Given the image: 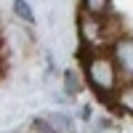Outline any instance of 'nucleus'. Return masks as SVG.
Listing matches in <instances>:
<instances>
[{
  "mask_svg": "<svg viewBox=\"0 0 133 133\" xmlns=\"http://www.w3.org/2000/svg\"><path fill=\"white\" fill-rule=\"evenodd\" d=\"M83 75H85L88 85H91L107 104L112 101L115 91L123 85V80H120V75H117V66H115L112 56H109V51H104V48H98L96 56L83 66Z\"/></svg>",
  "mask_w": 133,
  "mask_h": 133,
  "instance_id": "obj_1",
  "label": "nucleus"
},
{
  "mask_svg": "<svg viewBox=\"0 0 133 133\" xmlns=\"http://www.w3.org/2000/svg\"><path fill=\"white\" fill-rule=\"evenodd\" d=\"M109 56H112L117 75L123 83H133V37H120L109 45Z\"/></svg>",
  "mask_w": 133,
  "mask_h": 133,
  "instance_id": "obj_2",
  "label": "nucleus"
},
{
  "mask_svg": "<svg viewBox=\"0 0 133 133\" xmlns=\"http://www.w3.org/2000/svg\"><path fill=\"white\" fill-rule=\"evenodd\" d=\"M109 107H115V109H120L125 115H133V83L120 85L115 91V96H112V101H109Z\"/></svg>",
  "mask_w": 133,
  "mask_h": 133,
  "instance_id": "obj_3",
  "label": "nucleus"
},
{
  "mask_svg": "<svg viewBox=\"0 0 133 133\" xmlns=\"http://www.w3.org/2000/svg\"><path fill=\"white\" fill-rule=\"evenodd\" d=\"M109 3L112 0H83V14L93 16V19H101V16H107Z\"/></svg>",
  "mask_w": 133,
  "mask_h": 133,
  "instance_id": "obj_4",
  "label": "nucleus"
},
{
  "mask_svg": "<svg viewBox=\"0 0 133 133\" xmlns=\"http://www.w3.org/2000/svg\"><path fill=\"white\" fill-rule=\"evenodd\" d=\"M64 91L69 93V96H77V93L83 91V83H80V77H77L75 69H66L64 72Z\"/></svg>",
  "mask_w": 133,
  "mask_h": 133,
  "instance_id": "obj_5",
  "label": "nucleus"
},
{
  "mask_svg": "<svg viewBox=\"0 0 133 133\" xmlns=\"http://www.w3.org/2000/svg\"><path fill=\"white\" fill-rule=\"evenodd\" d=\"M14 14H16V19L27 21V24L35 21V11H32V5L27 3V0H14Z\"/></svg>",
  "mask_w": 133,
  "mask_h": 133,
  "instance_id": "obj_6",
  "label": "nucleus"
},
{
  "mask_svg": "<svg viewBox=\"0 0 133 133\" xmlns=\"http://www.w3.org/2000/svg\"><path fill=\"white\" fill-rule=\"evenodd\" d=\"M51 125L56 128V130H72V120L66 117V115H51Z\"/></svg>",
  "mask_w": 133,
  "mask_h": 133,
  "instance_id": "obj_7",
  "label": "nucleus"
},
{
  "mask_svg": "<svg viewBox=\"0 0 133 133\" xmlns=\"http://www.w3.org/2000/svg\"><path fill=\"white\" fill-rule=\"evenodd\" d=\"M32 130H35V133H59L45 117H35V120H32Z\"/></svg>",
  "mask_w": 133,
  "mask_h": 133,
  "instance_id": "obj_8",
  "label": "nucleus"
},
{
  "mask_svg": "<svg viewBox=\"0 0 133 133\" xmlns=\"http://www.w3.org/2000/svg\"><path fill=\"white\" fill-rule=\"evenodd\" d=\"M3 66H5V59H3V53H0V75H3Z\"/></svg>",
  "mask_w": 133,
  "mask_h": 133,
  "instance_id": "obj_9",
  "label": "nucleus"
},
{
  "mask_svg": "<svg viewBox=\"0 0 133 133\" xmlns=\"http://www.w3.org/2000/svg\"><path fill=\"white\" fill-rule=\"evenodd\" d=\"M0 45H3V37H0Z\"/></svg>",
  "mask_w": 133,
  "mask_h": 133,
  "instance_id": "obj_10",
  "label": "nucleus"
}]
</instances>
